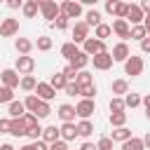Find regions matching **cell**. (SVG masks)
Listing matches in <instances>:
<instances>
[{"label": "cell", "instance_id": "cell-22", "mask_svg": "<svg viewBox=\"0 0 150 150\" xmlns=\"http://www.w3.org/2000/svg\"><path fill=\"white\" fill-rule=\"evenodd\" d=\"M75 127H77V136H80V138H84V141L94 134V124H91V120H80Z\"/></svg>", "mask_w": 150, "mask_h": 150}, {"label": "cell", "instance_id": "cell-32", "mask_svg": "<svg viewBox=\"0 0 150 150\" xmlns=\"http://www.w3.org/2000/svg\"><path fill=\"white\" fill-rule=\"evenodd\" d=\"M141 101H143V96H141V94L129 91V94L124 96V108H131V110H134V108H138V105H141Z\"/></svg>", "mask_w": 150, "mask_h": 150}, {"label": "cell", "instance_id": "cell-48", "mask_svg": "<svg viewBox=\"0 0 150 150\" xmlns=\"http://www.w3.org/2000/svg\"><path fill=\"white\" fill-rule=\"evenodd\" d=\"M9 117H0V134H9Z\"/></svg>", "mask_w": 150, "mask_h": 150}, {"label": "cell", "instance_id": "cell-28", "mask_svg": "<svg viewBox=\"0 0 150 150\" xmlns=\"http://www.w3.org/2000/svg\"><path fill=\"white\" fill-rule=\"evenodd\" d=\"M35 87H38V80H35L33 75H23V77H21V82H19V89H23L26 94L35 91Z\"/></svg>", "mask_w": 150, "mask_h": 150}, {"label": "cell", "instance_id": "cell-35", "mask_svg": "<svg viewBox=\"0 0 150 150\" xmlns=\"http://www.w3.org/2000/svg\"><path fill=\"white\" fill-rule=\"evenodd\" d=\"M38 105H40V98H38L35 94H28V96L23 98V108H26V112H33V115H35Z\"/></svg>", "mask_w": 150, "mask_h": 150}, {"label": "cell", "instance_id": "cell-45", "mask_svg": "<svg viewBox=\"0 0 150 150\" xmlns=\"http://www.w3.org/2000/svg\"><path fill=\"white\" fill-rule=\"evenodd\" d=\"M112 141H110V136H101L98 141H96V150H112Z\"/></svg>", "mask_w": 150, "mask_h": 150}, {"label": "cell", "instance_id": "cell-2", "mask_svg": "<svg viewBox=\"0 0 150 150\" xmlns=\"http://www.w3.org/2000/svg\"><path fill=\"white\" fill-rule=\"evenodd\" d=\"M38 5H40V14H42V19H47L49 23H54V19L61 14L59 2H54V0H38Z\"/></svg>", "mask_w": 150, "mask_h": 150}, {"label": "cell", "instance_id": "cell-51", "mask_svg": "<svg viewBox=\"0 0 150 150\" xmlns=\"http://www.w3.org/2000/svg\"><path fill=\"white\" fill-rule=\"evenodd\" d=\"M115 7H117V0H108V2H105V12L112 14V16H115Z\"/></svg>", "mask_w": 150, "mask_h": 150}, {"label": "cell", "instance_id": "cell-9", "mask_svg": "<svg viewBox=\"0 0 150 150\" xmlns=\"http://www.w3.org/2000/svg\"><path fill=\"white\" fill-rule=\"evenodd\" d=\"M110 30L120 38V42H127V40H129V30H131V26H129L124 19H115V21L110 23Z\"/></svg>", "mask_w": 150, "mask_h": 150}, {"label": "cell", "instance_id": "cell-43", "mask_svg": "<svg viewBox=\"0 0 150 150\" xmlns=\"http://www.w3.org/2000/svg\"><path fill=\"white\" fill-rule=\"evenodd\" d=\"M68 21H70V19H68L66 14H59V16L54 19V23H52V26H54L56 30H66V28H68Z\"/></svg>", "mask_w": 150, "mask_h": 150}, {"label": "cell", "instance_id": "cell-16", "mask_svg": "<svg viewBox=\"0 0 150 150\" xmlns=\"http://www.w3.org/2000/svg\"><path fill=\"white\" fill-rule=\"evenodd\" d=\"M110 91H112V96H120V98H124V96L129 94V82H127L124 77H117V80H112V84H110Z\"/></svg>", "mask_w": 150, "mask_h": 150}, {"label": "cell", "instance_id": "cell-14", "mask_svg": "<svg viewBox=\"0 0 150 150\" xmlns=\"http://www.w3.org/2000/svg\"><path fill=\"white\" fill-rule=\"evenodd\" d=\"M40 101H45V103H49L54 96H56V91L49 87V82H38V87H35V91H33Z\"/></svg>", "mask_w": 150, "mask_h": 150}, {"label": "cell", "instance_id": "cell-37", "mask_svg": "<svg viewBox=\"0 0 150 150\" xmlns=\"http://www.w3.org/2000/svg\"><path fill=\"white\" fill-rule=\"evenodd\" d=\"M21 120H23V124H26V134H28L30 129H38V127H42V124H40V120H38L33 112H26Z\"/></svg>", "mask_w": 150, "mask_h": 150}, {"label": "cell", "instance_id": "cell-56", "mask_svg": "<svg viewBox=\"0 0 150 150\" xmlns=\"http://www.w3.org/2000/svg\"><path fill=\"white\" fill-rule=\"evenodd\" d=\"M141 103H143V108H145V110H150V94H148V96H143V101H141Z\"/></svg>", "mask_w": 150, "mask_h": 150}, {"label": "cell", "instance_id": "cell-54", "mask_svg": "<svg viewBox=\"0 0 150 150\" xmlns=\"http://www.w3.org/2000/svg\"><path fill=\"white\" fill-rule=\"evenodd\" d=\"M80 150H96V143H91V141H84V143L80 145Z\"/></svg>", "mask_w": 150, "mask_h": 150}, {"label": "cell", "instance_id": "cell-10", "mask_svg": "<svg viewBox=\"0 0 150 150\" xmlns=\"http://www.w3.org/2000/svg\"><path fill=\"white\" fill-rule=\"evenodd\" d=\"M110 56H112V61H115V63H124V61L131 56V49H129V45H127V42H117V45H112Z\"/></svg>", "mask_w": 150, "mask_h": 150}, {"label": "cell", "instance_id": "cell-23", "mask_svg": "<svg viewBox=\"0 0 150 150\" xmlns=\"http://www.w3.org/2000/svg\"><path fill=\"white\" fill-rule=\"evenodd\" d=\"M21 12H23V16H26V19H35V16H38V12H40L38 0H26V2H23V7H21Z\"/></svg>", "mask_w": 150, "mask_h": 150}, {"label": "cell", "instance_id": "cell-17", "mask_svg": "<svg viewBox=\"0 0 150 150\" xmlns=\"http://www.w3.org/2000/svg\"><path fill=\"white\" fill-rule=\"evenodd\" d=\"M56 115H59V120H61L63 124H66V122H75V117H77V115H75V105H70V103H61Z\"/></svg>", "mask_w": 150, "mask_h": 150}, {"label": "cell", "instance_id": "cell-18", "mask_svg": "<svg viewBox=\"0 0 150 150\" xmlns=\"http://www.w3.org/2000/svg\"><path fill=\"white\" fill-rule=\"evenodd\" d=\"M47 145H52V143H56V141H61V134H59V127H54V124H49V127H42V136H40Z\"/></svg>", "mask_w": 150, "mask_h": 150}, {"label": "cell", "instance_id": "cell-53", "mask_svg": "<svg viewBox=\"0 0 150 150\" xmlns=\"http://www.w3.org/2000/svg\"><path fill=\"white\" fill-rule=\"evenodd\" d=\"M138 7L143 9V14H145V16H150V0H143V2L138 5Z\"/></svg>", "mask_w": 150, "mask_h": 150}, {"label": "cell", "instance_id": "cell-19", "mask_svg": "<svg viewBox=\"0 0 150 150\" xmlns=\"http://www.w3.org/2000/svg\"><path fill=\"white\" fill-rule=\"evenodd\" d=\"M59 134H61V141H75L77 138V127H75V122H66V124H61L59 127Z\"/></svg>", "mask_w": 150, "mask_h": 150}, {"label": "cell", "instance_id": "cell-42", "mask_svg": "<svg viewBox=\"0 0 150 150\" xmlns=\"http://www.w3.org/2000/svg\"><path fill=\"white\" fill-rule=\"evenodd\" d=\"M127 12H129V2H117V7H115V19H124V21H127Z\"/></svg>", "mask_w": 150, "mask_h": 150}, {"label": "cell", "instance_id": "cell-6", "mask_svg": "<svg viewBox=\"0 0 150 150\" xmlns=\"http://www.w3.org/2000/svg\"><path fill=\"white\" fill-rule=\"evenodd\" d=\"M94 112H96V103H94V101H89V98H80V101H77L75 115H77L80 120H89Z\"/></svg>", "mask_w": 150, "mask_h": 150}, {"label": "cell", "instance_id": "cell-8", "mask_svg": "<svg viewBox=\"0 0 150 150\" xmlns=\"http://www.w3.org/2000/svg\"><path fill=\"white\" fill-rule=\"evenodd\" d=\"M0 35L2 38H14L19 35V19H2L0 21Z\"/></svg>", "mask_w": 150, "mask_h": 150}, {"label": "cell", "instance_id": "cell-40", "mask_svg": "<svg viewBox=\"0 0 150 150\" xmlns=\"http://www.w3.org/2000/svg\"><path fill=\"white\" fill-rule=\"evenodd\" d=\"M49 115H52V105L45 103V101H40V105H38V110H35V117H38V120H45V117H49Z\"/></svg>", "mask_w": 150, "mask_h": 150}, {"label": "cell", "instance_id": "cell-50", "mask_svg": "<svg viewBox=\"0 0 150 150\" xmlns=\"http://www.w3.org/2000/svg\"><path fill=\"white\" fill-rule=\"evenodd\" d=\"M49 150H68V143L66 141H56V143L49 145Z\"/></svg>", "mask_w": 150, "mask_h": 150}, {"label": "cell", "instance_id": "cell-27", "mask_svg": "<svg viewBox=\"0 0 150 150\" xmlns=\"http://www.w3.org/2000/svg\"><path fill=\"white\" fill-rule=\"evenodd\" d=\"M110 35H112L110 23H103V21H101V23L94 28V38H96V40H103V42H105V38H110Z\"/></svg>", "mask_w": 150, "mask_h": 150}, {"label": "cell", "instance_id": "cell-5", "mask_svg": "<svg viewBox=\"0 0 150 150\" xmlns=\"http://www.w3.org/2000/svg\"><path fill=\"white\" fill-rule=\"evenodd\" d=\"M19 82H21V75L14 70V68H5L2 73H0V84L2 87H7V89H16L19 87Z\"/></svg>", "mask_w": 150, "mask_h": 150}, {"label": "cell", "instance_id": "cell-38", "mask_svg": "<svg viewBox=\"0 0 150 150\" xmlns=\"http://www.w3.org/2000/svg\"><path fill=\"white\" fill-rule=\"evenodd\" d=\"M108 108H110V112H124L127 110L124 108V98H120V96H112L110 103H108Z\"/></svg>", "mask_w": 150, "mask_h": 150}, {"label": "cell", "instance_id": "cell-30", "mask_svg": "<svg viewBox=\"0 0 150 150\" xmlns=\"http://www.w3.org/2000/svg\"><path fill=\"white\" fill-rule=\"evenodd\" d=\"M9 134H12V136H16V138H19V136H26V124H23V120H21V117L9 122Z\"/></svg>", "mask_w": 150, "mask_h": 150}, {"label": "cell", "instance_id": "cell-52", "mask_svg": "<svg viewBox=\"0 0 150 150\" xmlns=\"http://www.w3.org/2000/svg\"><path fill=\"white\" fill-rule=\"evenodd\" d=\"M7 7H9V9H21L23 2H21V0H7Z\"/></svg>", "mask_w": 150, "mask_h": 150}, {"label": "cell", "instance_id": "cell-21", "mask_svg": "<svg viewBox=\"0 0 150 150\" xmlns=\"http://www.w3.org/2000/svg\"><path fill=\"white\" fill-rule=\"evenodd\" d=\"M7 112H9V120H19V117H23L26 115V108H23V101H12L9 105H7Z\"/></svg>", "mask_w": 150, "mask_h": 150}, {"label": "cell", "instance_id": "cell-29", "mask_svg": "<svg viewBox=\"0 0 150 150\" xmlns=\"http://www.w3.org/2000/svg\"><path fill=\"white\" fill-rule=\"evenodd\" d=\"M108 122H110V127H112V129H120V127H127V112H110V117H108Z\"/></svg>", "mask_w": 150, "mask_h": 150}, {"label": "cell", "instance_id": "cell-44", "mask_svg": "<svg viewBox=\"0 0 150 150\" xmlns=\"http://www.w3.org/2000/svg\"><path fill=\"white\" fill-rule=\"evenodd\" d=\"M96 91H98V89H96V84H89V87H82V89H80V96H82V98H89V101H94Z\"/></svg>", "mask_w": 150, "mask_h": 150}, {"label": "cell", "instance_id": "cell-33", "mask_svg": "<svg viewBox=\"0 0 150 150\" xmlns=\"http://www.w3.org/2000/svg\"><path fill=\"white\" fill-rule=\"evenodd\" d=\"M122 150H145V145H143V138H138V136H131L129 141H124V143H122Z\"/></svg>", "mask_w": 150, "mask_h": 150}, {"label": "cell", "instance_id": "cell-3", "mask_svg": "<svg viewBox=\"0 0 150 150\" xmlns=\"http://www.w3.org/2000/svg\"><path fill=\"white\" fill-rule=\"evenodd\" d=\"M82 52L91 59V56H96V54H103V52H108L105 49V42L103 40H96V38H87L84 42H82Z\"/></svg>", "mask_w": 150, "mask_h": 150}, {"label": "cell", "instance_id": "cell-24", "mask_svg": "<svg viewBox=\"0 0 150 150\" xmlns=\"http://www.w3.org/2000/svg\"><path fill=\"white\" fill-rule=\"evenodd\" d=\"M75 84L82 89V87H89V84H94V75L89 73V70H77V75H75Z\"/></svg>", "mask_w": 150, "mask_h": 150}, {"label": "cell", "instance_id": "cell-46", "mask_svg": "<svg viewBox=\"0 0 150 150\" xmlns=\"http://www.w3.org/2000/svg\"><path fill=\"white\" fill-rule=\"evenodd\" d=\"M61 73H63V77H66L68 82H75V75H77V70H75V68H73L70 63H68V66H66V68H63Z\"/></svg>", "mask_w": 150, "mask_h": 150}, {"label": "cell", "instance_id": "cell-1", "mask_svg": "<svg viewBox=\"0 0 150 150\" xmlns=\"http://www.w3.org/2000/svg\"><path fill=\"white\" fill-rule=\"evenodd\" d=\"M143 68H145V61H143V56H138V54H131V56L124 61V75L138 77V75H143Z\"/></svg>", "mask_w": 150, "mask_h": 150}, {"label": "cell", "instance_id": "cell-11", "mask_svg": "<svg viewBox=\"0 0 150 150\" xmlns=\"http://www.w3.org/2000/svg\"><path fill=\"white\" fill-rule=\"evenodd\" d=\"M89 63H94V68H96V70H110L115 61H112L110 52H103V54H96V56H91V59H89Z\"/></svg>", "mask_w": 150, "mask_h": 150}, {"label": "cell", "instance_id": "cell-7", "mask_svg": "<svg viewBox=\"0 0 150 150\" xmlns=\"http://www.w3.org/2000/svg\"><path fill=\"white\" fill-rule=\"evenodd\" d=\"M59 7H61V14H66L68 19H80L82 16V5L80 2L63 0V2H59Z\"/></svg>", "mask_w": 150, "mask_h": 150}, {"label": "cell", "instance_id": "cell-57", "mask_svg": "<svg viewBox=\"0 0 150 150\" xmlns=\"http://www.w3.org/2000/svg\"><path fill=\"white\" fill-rule=\"evenodd\" d=\"M0 150H16V148H14L12 143H2V145H0Z\"/></svg>", "mask_w": 150, "mask_h": 150}, {"label": "cell", "instance_id": "cell-47", "mask_svg": "<svg viewBox=\"0 0 150 150\" xmlns=\"http://www.w3.org/2000/svg\"><path fill=\"white\" fill-rule=\"evenodd\" d=\"M63 91H66V96H80V87H77L75 82H68Z\"/></svg>", "mask_w": 150, "mask_h": 150}, {"label": "cell", "instance_id": "cell-4", "mask_svg": "<svg viewBox=\"0 0 150 150\" xmlns=\"http://www.w3.org/2000/svg\"><path fill=\"white\" fill-rule=\"evenodd\" d=\"M14 70H16L21 77H23V75H33V70H35V59H33V56H16Z\"/></svg>", "mask_w": 150, "mask_h": 150}, {"label": "cell", "instance_id": "cell-26", "mask_svg": "<svg viewBox=\"0 0 150 150\" xmlns=\"http://www.w3.org/2000/svg\"><path fill=\"white\" fill-rule=\"evenodd\" d=\"M66 84H68V80L63 77V73H61V70H59V73H54V75H52V80H49V87H52L54 91H59V89L63 91V89H66Z\"/></svg>", "mask_w": 150, "mask_h": 150}, {"label": "cell", "instance_id": "cell-34", "mask_svg": "<svg viewBox=\"0 0 150 150\" xmlns=\"http://www.w3.org/2000/svg\"><path fill=\"white\" fill-rule=\"evenodd\" d=\"M84 23H87L89 28H91V26L96 28V26L101 23V12H98V9H89V12L84 14Z\"/></svg>", "mask_w": 150, "mask_h": 150}, {"label": "cell", "instance_id": "cell-12", "mask_svg": "<svg viewBox=\"0 0 150 150\" xmlns=\"http://www.w3.org/2000/svg\"><path fill=\"white\" fill-rule=\"evenodd\" d=\"M143 19H145V14H143V9L136 5V2H129V12H127V23L129 26H141L143 23Z\"/></svg>", "mask_w": 150, "mask_h": 150}, {"label": "cell", "instance_id": "cell-25", "mask_svg": "<svg viewBox=\"0 0 150 150\" xmlns=\"http://www.w3.org/2000/svg\"><path fill=\"white\" fill-rule=\"evenodd\" d=\"M129 138H131V131H129L127 127L112 129V134H110V141H112V143H124V141H129Z\"/></svg>", "mask_w": 150, "mask_h": 150}, {"label": "cell", "instance_id": "cell-49", "mask_svg": "<svg viewBox=\"0 0 150 150\" xmlns=\"http://www.w3.org/2000/svg\"><path fill=\"white\" fill-rule=\"evenodd\" d=\"M141 52H143V54H150V38H148V35L141 40Z\"/></svg>", "mask_w": 150, "mask_h": 150}, {"label": "cell", "instance_id": "cell-15", "mask_svg": "<svg viewBox=\"0 0 150 150\" xmlns=\"http://www.w3.org/2000/svg\"><path fill=\"white\" fill-rule=\"evenodd\" d=\"M33 40H28V38H16L14 40V49L19 52V56H30V52H33Z\"/></svg>", "mask_w": 150, "mask_h": 150}, {"label": "cell", "instance_id": "cell-55", "mask_svg": "<svg viewBox=\"0 0 150 150\" xmlns=\"http://www.w3.org/2000/svg\"><path fill=\"white\" fill-rule=\"evenodd\" d=\"M143 28H145V33H148V38H150V16L143 19Z\"/></svg>", "mask_w": 150, "mask_h": 150}, {"label": "cell", "instance_id": "cell-39", "mask_svg": "<svg viewBox=\"0 0 150 150\" xmlns=\"http://www.w3.org/2000/svg\"><path fill=\"white\" fill-rule=\"evenodd\" d=\"M12 101H14V91L0 84V105H9Z\"/></svg>", "mask_w": 150, "mask_h": 150}, {"label": "cell", "instance_id": "cell-58", "mask_svg": "<svg viewBox=\"0 0 150 150\" xmlns=\"http://www.w3.org/2000/svg\"><path fill=\"white\" fill-rule=\"evenodd\" d=\"M143 145H145V148H150V131L143 136Z\"/></svg>", "mask_w": 150, "mask_h": 150}, {"label": "cell", "instance_id": "cell-20", "mask_svg": "<svg viewBox=\"0 0 150 150\" xmlns=\"http://www.w3.org/2000/svg\"><path fill=\"white\" fill-rule=\"evenodd\" d=\"M68 63H70L75 70H87V66H89V56H87V54L80 49V52H77V54H75V56L68 61Z\"/></svg>", "mask_w": 150, "mask_h": 150}, {"label": "cell", "instance_id": "cell-41", "mask_svg": "<svg viewBox=\"0 0 150 150\" xmlns=\"http://www.w3.org/2000/svg\"><path fill=\"white\" fill-rule=\"evenodd\" d=\"M145 35H148V33H145L143 23H141V26H131V30H129V38H131V40H138V42H141Z\"/></svg>", "mask_w": 150, "mask_h": 150}, {"label": "cell", "instance_id": "cell-36", "mask_svg": "<svg viewBox=\"0 0 150 150\" xmlns=\"http://www.w3.org/2000/svg\"><path fill=\"white\" fill-rule=\"evenodd\" d=\"M35 47H38V52H49L52 47H54V42H52V38H47V35H40L35 42H33Z\"/></svg>", "mask_w": 150, "mask_h": 150}, {"label": "cell", "instance_id": "cell-13", "mask_svg": "<svg viewBox=\"0 0 150 150\" xmlns=\"http://www.w3.org/2000/svg\"><path fill=\"white\" fill-rule=\"evenodd\" d=\"M87 38H89V26H87L84 21H75V26H73V40H70V42L82 45Z\"/></svg>", "mask_w": 150, "mask_h": 150}, {"label": "cell", "instance_id": "cell-31", "mask_svg": "<svg viewBox=\"0 0 150 150\" xmlns=\"http://www.w3.org/2000/svg\"><path fill=\"white\" fill-rule=\"evenodd\" d=\"M77 52H80V47H77L75 42H63V45H61V56H63V59H68V61H70Z\"/></svg>", "mask_w": 150, "mask_h": 150}, {"label": "cell", "instance_id": "cell-59", "mask_svg": "<svg viewBox=\"0 0 150 150\" xmlns=\"http://www.w3.org/2000/svg\"><path fill=\"white\" fill-rule=\"evenodd\" d=\"M145 120H150V110H145Z\"/></svg>", "mask_w": 150, "mask_h": 150}]
</instances>
